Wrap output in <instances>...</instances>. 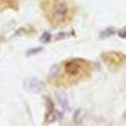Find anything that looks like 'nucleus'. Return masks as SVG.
<instances>
[{
	"mask_svg": "<svg viewBox=\"0 0 126 126\" xmlns=\"http://www.w3.org/2000/svg\"><path fill=\"white\" fill-rule=\"evenodd\" d=\"M93 68V63L86 58H68L62 61L50 73L49 82L57 87L76 86L91 78Z\"/></svg>",
	"mask_w": 126,
	"mask_h": 126,
	"instance_id": "f257e3e1",
	"label": "nucleus"
},
{
	"mask_svg": "<svg viewBox=\"0 0 126 126\" xmlns=\"http://www.w3.org/2000/svg\"><path fill=\"white\" fill-rule=\"evenodd\" d=\"M39 6L53 28H64L76 16V8L69 0H39Z\"/></svg>",
	"mask_w": 126,
	"mask_h": 126,
	"instance_id": "f03ea898",
	"label": "nucleus"
},
{
	"mask_svg": "<svg viewBox=\"0 0 126 126\" xmlns=\"http://www.w3.org/2000/svg\"><path fill=\"white\" fill-rule=\"evenodd\" d=\"M101 59L110 69H119L126 64V54L117 50H107L101 53Z\"/></svg>",
	"mask_w": 126,
	"mask_h": 126,
	"instance_id": "7ed1b4c3",
	"label": "nucleus"
}]
</instances>
